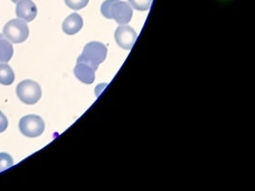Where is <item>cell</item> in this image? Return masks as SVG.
Returning <instances> with one entry per match:
<instances>
[{"instance_id": "7", "label": "cell", "mask_w": 255, "mask_h": 191, "mask_svg": "<svg viewBox=\"0 0 255 191\" xmlns=\"http://www.w3.org/2000/svg\"><path fill=\"white\" fill-rule=\"evenodd\" d=\"M16 16L25 22H31L37 14V8L32 0H20L16 3Z\"/></svg>"}, {"instance_id": "2", "label": "cell", "mask_w": 255, "mask_h": 191, "mask_svg": "<svg viewBox=\"0 0 255 191\" xmlns=\"http://www.w3.org/2000/svg\"><path fill=\"white\" fill-rule=\"evenodd\" d=\"M106 56H107V48L105 44L93 41L85 45L83 52L79 57L77 62L85 63L91 66L95 70H97L99 65L105 61Z\"/></svg>"}, {"instance_id": "10", "label": "cell", "mask_w": 255, "mask_h": 191, "mask_svg": "<svg viewBox=\"0 0 255 191\" xmlns=\"http://www.w3.org/2000/svg\"><path fill=\"white\" fill-rule=\"evenodd\" d=\"M13 55V47L11 41L0 34V62H9Z\"/></svg>"}, {"instance_id": "8", "label": "cell", "mask_w": 255, "mask_h": 191, "mask_svg": "<svg viewBox=\"0 0 255 191\" xmlns=\"http://www.w3.org/2000/svg\"><path fill=\"white\" fill-rule=\"evenodd\" d=\"M83 26L82 17L79 13H72L63 21L62 23V31L68 35L73 36L79 33Z\"/></svg>"}, {"instance_id": "5", "label": "cell", "mask_w": 255, "mask_h": 191, "mask_svg": "<svg viewBox=\"0 0 255 191\" xmlns=\"http://www.w3.org/2000/svg\"><path fill=\"white\" fill-rule=\"evenodd\" d=\"M45 129L44 120L36 115H27L19 120V130L29 138L39 137Z\"/></svg>"}, {"instance_id": "9", "label": "cell", "mask_w": 255, "mask_h": 191, "mask_svg": "<svg viewBox=\"0 0 255 191\" xmlns=\"http://www.w3.org/2000/svg\"><path fill=\"white\" fill-rule=\"evenodd\" d=\"M95 69L91 66L85 64V63H81L78 62L75 69H74V74L76 78L81 81V83L85 84H93L95 81Z\"/></svg>"}, {"instance_id": "12", "label": "cell", "mask_w": 255, "mask_h": 191, "mask_svg": "<svg viewBox=\"0 0 255 191\" xmlns=\"http://www.w3.org/2000/svg\"><path fill=\"white\" fill-rule=\"evenodd\" d=\"M130 5L138 11H147L153 0H128Z\"/></svg>"}, {"instance_id": "16", "label": "cell", "mask_w": 255, "mask_h": 191, "mask_svg": "<svg viewBox=\"0 0 255 191\" xmlns=\"http://www.w3.org/2000/svg\"><path fill=\"white\" fill-rule=\"evenodd\" d=\"M12 1L13 3H17V2H18V1H20V0H12Z\"/></svg>"}, {"instance_id": "11", "label": "cell", "mask_w": 255, "mask_h": 191, "mask_svg": "<svg viewBox=\"0 0 255 191\" xmlns=\"http://www.w3.org/2000/svg\"><path fill=\"white\" fill-rule=\"evenodd\" d=\"M14 82V73L10 65L0 62V84L11 85Z\"/></svg>"}, {"instance_id": "6", "label": "cell", "mask_w": 255, "mask_h": 191, "mask_svg": "<svg viewBox=\"0 0 255 191\" xmlns=\"http://www.w3.org/2000/svg\"><path fill=\"white\" fill-rule=\"evenodd\" d=\"M137 33L130 26H120L115 32L117 44L125 50H130L137 40Z\"/></svg>"}, {"instance_id": "4", "label": "cell", "mask_w": 255, "mask_h": 191, "mask_svg": "<svg viewBox=\"0 0 255 191\" xmlns=\"http://www.w3.org/2000/svg\"><path fill=\"white\" fill-rule=\"evenodd\" d=\"M16 95L25 104H35L40 99L42 92L39 84L26 80L16 86Z\"/></svg>"}, {"instance_id": "1", "label": "cell", "mask_w": 255, "mask_h": 191, "mask_svg": "<svg viewBox=\"0 0 255 191\" xmlns=\"http://www.w3.org/2000/svg\"><path fill=\"white\" fill-rule=\"evenodd\" d=\"M101 12L106 18L114 19L121 25L129 23L133 16L131 6L122 0H105L101 7Z\"/></svg>"}, {"instance_id": "13", "label": "cell", "mask_w": 255, "mask_h": 191, "mask_svg": "<svg viewBox=\"0 0 255 191\" xmlns=\"http://www.w3.org/2000/svg\"><path fill=\"white\" fill-rule=\"evenodd\" d=\"M12 165H13V160L12 156L5 152L0 153V172L10 168Z\"/></svg>"}, {"instance_id": "15", "label": "cell", "mask_w": 255, "mask_h": 191, "mask_svg": "<svg viewBox=\"0 0 255 191\" xmlns=\"http://www.w3.org/2000/svg\"><path fill=\"white\" fill-rule=\"evenodd\" d=\"M8 127V119L6 116L0 111V133L5 131Z\"/></svg>"}, {"instance_id": "3", "label": "cell", "mask_w": 255, "mask_h": 191, "mask_svg": "<svg viewBox=\"0 0 255 191\" xmlns=\"http://www.w3.org/2000/svg\"><path fill=\"white\" fill-rule=\"evenodd\" d=\"M3 36L12 43H22L29 36V28L22 19H12L5 24Z\"/></svg>"}, {"instance_id": "14", "label": "cell", "mask_w": 255, "mask_h": 191, "mask_svg": "<svg viewBox=\"0 0 255 191\" xmlns=\"http://www.w3.org/2000/svg\"><path fill=\"white\" fill-rule=\"evenodd\" d=\"M65 4L75 11H78V10H81L82 8L86 7L89 0H64Z\"/></svg>"}]
</instances>
